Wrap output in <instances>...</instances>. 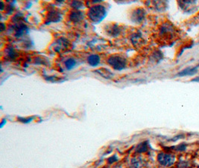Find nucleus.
<instances>
[{
  "instance_id": "1",
  "label": "nucleus",
  "mask_w": 199,
  "mask_h": 168,
  "mask_svg": "<svg viewBox=\"0 0 199 168\" xmlns=\"http://www.w3.org/2000/svg\"><path fill=\"white\" fill-rule=\"evenodd\" d=\"M108 14L106 8L101 5H96L90 8L87 12V16L92 22L98 23L102 21Z\"/></svg>"
},
{
  "instance_id": "2",
  "label": "nucleus",
  "mask_w": 199,
  "mask_h": 168,
  "mask_svg": "<svg viewBox=\"0 0 199 168\" xmlns=\"http://www.w3.org/2000/svg\"><path fill=\"white\" fill-rule=\"evenodd\" d=\"M107 62L115 70H122L127 66V60L119 55H111L108 57Z\"/></svg>"
},
{
  "instance_id": "3",
  "label": "nucleus",
  "mask_w": 199,
  "mask_h": 168,
  "mask_svg": "<svg viewBox=\"0 0 199 168\" xmlns=\"http://www.w3.org/2000/svg\"><path fill=\"white\" fill-rule=\"evenodd\" d=\"M157 162L160 165L166 167H169L172 166L175 162V156L172 154L166 152H160L157 155Z\"/></svg>"
},
{
  "instance_id": "4",
  "label": "nucleus",
  "mask_w": 199,
  "mask_h": 168,
  "mask_svg": "<svg viewBox=\"0 0 199 168\" xmlns=\"http://www.w3.org/2000/svg\"><path fill=\"white\" fill-rule=\"evenodd\" d=\"M61 20V14L59 11L56 10H52L48 13L45 24L48 25L51 22H58Z\"/></svg>"
},
{
  "instance_id": "5",
  "label": "nucleus",
  "mask_w": 199,
  "mask_h": 168,
  "mask_svg": "<svg viewBox=\"0 0 199 168\" xmlns=\"http://www.w3.org/2000/svg\"><path fill=\"white\" fill-rule=\"evenodd\" d=\"M145 11L143 8H139L135 9L134 11L132 12V14H131V20L134 21L136 23H139V22H141L143 20V19L145 18Z\"/></svg>"
},
{
  "instance_id": "6",
  "label": "nucleus",
  "mask_w": 199,
  "mask_h": 168,
  "mask_svg": "<svg viewBox=\"0 0 199 168\" xmlns=\"http://www.w3.org/2000/svg\"><path fill=\"white\" fill-rule=\"evenodd\" d=\"M14 36L17 38H20L29 32V28L25 24H17L14 26Z\"/></svg>"
},
{
  "instance_id": "7",
  "label": "nucleus",
  "mask_w": 199,
  "mask_h": 168,
  "mask_svg": "<svg viewBox=\"0 0 199 168\" xmlns=\"http://www.w3.org/2000/svg\"><path fill=\"white\" fill-rule=\"evenodd\" d=\"M84 18V14L82 11H72L69 14V19L73 22H79Z\"/></svg>"
},
{
  "instance_id": "8",
  "label": "nucleus",
  "mask_w": 199,
  "mask_h": 168,
  "mask_svg": "<svg viewBox=\"0 0 199 168\" xmlns=\"http://www.w3.org/2000/svg\"><path fill=\"white\" fill-rule=\"evenodd\" d=\"M106 31L109 35L112 36V37H117L120 34L121 29L118 25H113V24L111 25H109Z\"/></svg>"
},
{
  "instance_id": "9",
  "label": "nucleus",
  "mask_w": 199,
  "mask_h": 168,
  "mask_svg": "<svg viewBox=\"0 0 199 168\" xmlns=\"http://www.w3.org/2000/svg\"><path fill=\"white\" fill-rule=\"evenodd\" d=\"M100 61H101V58H100V56L98 55H90V56H88L87 58L88 64H89L91 67H97V66L99 64Z\"/></svg>"
},
{
  "instance_id": "10",
  "label": "nucleus",
  "mask_w": 199,
  "mask_h": 168,
  "mask_svg": "<svg viewBox=\"0 0 199 168\" xmlns=\"http://www.w3.org/2000/svg\"><path fill=\"white\" fill-rule=\"evenodd\" d=\"M95 72L107 79H110L113 76V74L112 73L111 71H110L107 68H104V67L97 69L96 70H95Z\"/></svg>"
},
{
  "instance_id": "11",
  "label": "nucleus",
  "mask_w": 199,
  "mask_h": 168,
  "mask_svg": "<svg viewBox=\"0 0 199 168\" xmlns=\"http://www.w3.org/2000/svg\"><path fill=\"white\" fill-rule=\"evenodd\" d=\"M198 71V67H188L184 69L178 74V76H192L195 74Z\"/></svg>"
},
{
  "instance_id": "12",
  "label": "nucleus",
  "mask_w": 199,
  "mask_h": 168,
  "mask_svg": "<svg viewBox=\"0 0 199 168\" xmlns=\"http://www.w3.org/2000/svg\"><path fill=\"white\" fill-rule=\"evenodd\" d=\"M148 150V141H143L139 143L136 146V152L137 153H144Z\"/></svg>"
},
{
  "instance_id": "13",
  "label": "nucleus",
  "mask_w": 199,
  "mask_h": 168,
  "mask_svg": "<svg viewBox=\"0 0 199 168\" xmlns=\"http://www.w3.org/2000/svg\"><path fill=\"white\" fill-rule=\"evenodd\" d=\"M5 52H6L7 58H9L10 60H13L16 58L17 53H16V52H15V49H13V47H11H11L6 48Z\"/></svg>"
},
{
  "instance_id": "14",
  "label": "nucleus",
  "mask_w": 199,
  "mask_h": 168,
  "mask_svg": "<svg viewBox=\"0 0 199 168\" xmlns=\"http://www.w3.org/2000/svg\"><path fill=\"white\" fill-rule=\"evenodd\" d=\"M76 64H77L76 61L74 59V58H68L67 60H66L64 64H65L66 68H67L68 70H70L75 67Z\"/></svg>"
},
{
  "instance_id": "15",
  "label": "nucleus",
  "mask_w": 199,
  "mask_h": 168,
  "mask_svg": "<svg viewBox=\"0 0 199 168\" xmlns=\"http://www.w3.org/2000/svg\"><path fill=\"white\" fill-rule=\"evenodd\" d=\"M71 7L75 8L76 11H78V9L84 7V3L81 1H73L71 3Z\"/></svg>"
},
{
  "instance_id": "16",
  "label": "nucleus",
  "mask_w": 199,
  "mask_h": 168,
  "mask_svg": "<svg viewBox=\"0 0 199 168\" xmlns=\"http://www.w3.org/2000/svg\"><path fill=\"white\" fill-rule=\"evenodd\" d=\"M141 160L139 158H133L132 160V164L133 166H134V168H139L142 166V164H143V163H142Z\"/></svg>"
},
{
  "instance_id": "17",
  "label": "nucleus",
  "mask_w": 199,
  "mask_h": 168,
  "mask_svg": "<svg viewBox=\"0 0 199 168\" xmlns=\"http://www.w3.org/2000/svg\"><path fill=\"white\" fill-rule=\"evenodd\" d=\"M20 122L24 123H29L32 122V121L34 119V117H28V118H23V117H18L17 118Z\"/></svg>"
},
{
  "instance_id": "18",
  "label": "nucleus",
  "mask_w": 199,
  "mask_h": 168,
  "mask_svg": "<svg viewBox=\"0 0 199 168\" xmlns=\"http://www.w3.org/2000/svg\"><path fill=\"white\" fill-rule=\"evenodd\" d=\"M117 161H118V158H117V155H112V156L109 157L108 158V163L110 164H113Z\"/></svg>"
},
{
  "instance_id": "19",
  "label": "nucleus",
  "mask_w": 199,
  "mask_h": 168,
  "mask_svg": "<svg viewBox=\"0 0 199 168\" xmlns=\"http://www.w3.org/2000/svg\"><path fill=\"white\" fill-rule=\"evenodd\" d=\"M186 147L184 143H181V144L178 145V146L175 147L176 150H177V151H180V152L184 151V150H186Z\"/></svg>"
},
{
  "instance_id": "20",
  "label": "nucleus",
  "mask_w": 199,
  "mask_h": 168,
  "mask_svg": "<svg viewBox=\"0 0 199 168\" xmlns=\"http://www.w3.org/2000/svg\"><path fill=\"white\" fill-rule=\"evenodd\" d=\"M34 64H45L44 61H43L42 58H40V57L35 58V59H34Z\"/></svg>"
},
{
  "instance_id": "21",
  "label": "nucleus",
  "mask_w": 199,
  "mask_h": 168,
  "mask_svg": "<svg viewBox=\"0 0 199 168\" xmlns=\"http://www.w3.org/2000/svg\"><path fill=\"white\" fill-rule=\"evenodd\" d=\"M6 9L7 11V14H12V12L13 11V6H12V5H11V6H8L6 8Z\"/></svg>"
},
{
  "instance_id": "22",
  "label": "nucleus",
  "mask_w": 199,
  "mask_h": 168,
  "mask_svg": "<svg viewBox=\"0 0 199 168\" xmlns=\"http://www.w3.org/2000/svg\"><path fill=\"white\" fill-rule=\"evenodd\" d=\"M0 25H1V32H4V31L6 29V27L5 26V24L2 23Z\"/></svg>"
},
{
  "instance_id": "23",
  "label": "nucleus",
  "mask_w": 199,
  "mask_h": 168,
  "mask_svg": "<svg viewBox=\"0 0 199 168\" xmlns=\"http://www.w3.org/2000/svg\"><path fill=\"white\" fill-rule=\"evenodd\" d=\"M5 5H4V2H1V8H0V10H1V11H2L3 9H4V8H5Z\"/></svg>"
},
{
  "instance_id": "24",
  "label": "nucleus",
  "mask_w": 199,
  "mask_h": 168,
  "mask_svg": "<svg viewBox=\"0 0 199 168\" xmlns=\"http://www.w3.org/2000/svg\"><path fill=\"white\" fill-rule=\"evenodd\" d=\"M192 81H197V82H199V77L195 78V79L192 80Z\"/></svg>"
}]
</instances>
